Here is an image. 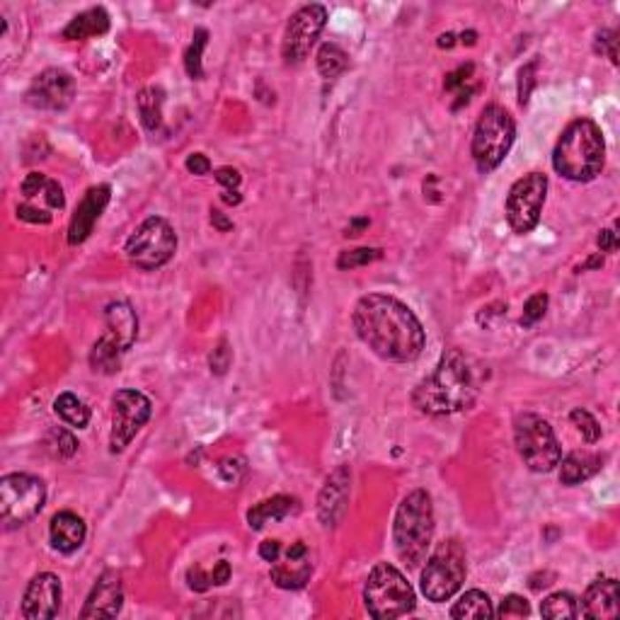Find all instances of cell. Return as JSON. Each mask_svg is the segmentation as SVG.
Listing matches in <instances>:
<instances>
[{
  "instance_id": "6da1fadb",
  "label": "cell",
  "mask_w": 620,
  "mask_h": 620,
  "mask_svg": "<svg viewBox=\"0 0 620 620\" xmlns=\"http://www.w3.org/2000/svg\"><path fill=\"white\" fill-rule=\"evenodd\" d=\"M354 330L371 352L386 362H415L426 342L419 318L402 301L386 294H369L356 303Z\"/></svg>"
},
{
  "instance_id": "7a4b0ae2",
  "label": "cell",
  "mask_w": 620,
  "mask_h": 620,
  "mask_svg": "<svg viewBox=\"0 0 620 620\" xmlns=\"http://www.w3.org/2000/svg\"><path fill=\"white\" fill-rule=\"evenodd\" d=\"M480 393L475 371L461 349H448L439 359L434 371L419 380L412 393V402L419 412L432 417L454 415L475 405Z\"/></svg>"
},
{
  "instance_id": "3957f363",
  "label": "cell",
  "mask_w": 620,
  "mask_h": 620,
  "mask_svg": "<svg viewBox=\"0 0 620 620\" xmlns=\"http://www.w3.org/2000/svg\"><path fill=\"white\" fill-rule=\"evenodd\" d=\"M606 141L599 124L592 119L572 121L553 150V167L557 175L572 182H589L603 170Z\"/></svg>"
},
{
  "instance_id": "277c9868",
  "label": "cell",
  "mask_w": 620,
  "mask_h": 620,
  "mask_svg": "<svg viewBox=\"0 0 620 620\" xmlns=\"http://www.w3.org/2000/svg\"><path fill=\"white\" fill-rule=\"evenodd\" d=\"M432 538H434V504H432V497L425 490L410 492L408 497L400 501L395 524H393L395 553L410 570H417L425 563L426 550L432 546Z\"/></svg>"
},
{
  "instance_id": "5b68a950",
  "label": "cell",
  "mask_w": 620,
  "mask_h": 620,
  "mask_svg": "<svg viewBox=\"0 0 620 620\" xmlns=\"http://www.w3.org/2000/svg\"><path fill=\"white\" fill-rule=\"evenodd\" d=\"M364 603L371 618L393 620L415 611V592L398 567L380 563L366 579Z\"/></svg>"
},
{
  "instance_id": "8992f818",
  "label": "cell",
  "mask_w": 620,
  "mask_h": 620,
  "mask_svg": "<svg viewBox=\"0 0 620 620\" xmlns=\"http://www.w3.org/2000/svg\"><path fill=\"white\" fill-rule=\"evenodd\" d=\"M517 124L500 104L485 107L472 134V160L480 172H490L507 157L514 146Z\"/></svg>"
},
{
  "instance_id": "52a82bcc",
  "label": "cell",
  "mask_w": 620,
  "mask_h": 620,
  "mask_svg": "<svg viewBox=\"0 0 620 620\" xmlns=\"http://www.w3.org/2000/svg\"><path fill=\"white\" fill-rule=\"evenodd\" d=\"M47 487L27 472H10L0 480V521L5 531L25 526L44 509Z\"/></svg>"
},
{
  "instance_id": "ba28073f",
  "label": "cell",
  "mask_w": 620,
  "mask_h": 620,
  "mask_svg": "<svg viewBox=\"0 0 620 620\" xmlns=\"http://www.w3.org/2000/svg\"><path fill=\"white\" fill-rule=\"evenodd\" d=\"M514 441L521 461L533 472H550L560 465L563 451L553 426L533 412H524L514 419Z\"/></svg>"
},
{
  "instance_id": "9c48e42d",
  "label": "cell",
  "mask_w": 620,
  "mask_h": 620,
  "mask_svg": "<svg viewBox=\"0 0 620 620\" xmlns=\"http://www.w3.org/2000/svg\"><path fill=\"white\" fill-rule=\"evenodd\" d=\"M465 550L458 540H446L436 547L422 570V593L429 601H448L465 582Z\"/></svg>"
},
{
  "instance_id": "30bf717a",
  "label": "cell",
  "mask_w": 620,
  "mask_h": 620,
  "mask_svg": "<svg viewBox=\"0 0 620 620\" xmlns=\"http://www.w3.org/2000/svg\"><path fill=\"white\" fill-rule=\"evenodd\" d=\"M177 250V235L172 231V226L160 218V216H150L141 223L136 231L131 233V238L126 241V257L134 267L153 269L167 264Z\"/></svg>"
},
{
  "instance_id": "8fae6325",
  "label": "cell",
  "mask_w": 620,
  "mask_h": 620,
  "mask_svg": "<svg viewBox=\"0 0 620 620\" xmlns=\"http://www.w3.org/2000/svg\"><path fill=\"white\" fill-rule=\"evenodd\" d=\"M546 195L547 177L540 172H531L514 182L507 196V223L511 226V231L524 235L536 228L546 204Z\"/></svg>"
},
{
  "instance_id": "7c38bea8",
  "label": "cell",
  "mask_w": 620,
  "mask_h": 620,
  "mask_svg": "<svg viewBox=\"0 0 620 620\" xmlns=\"http://www.w3.org/2000/svg\"><path fill=\"white\" fill-rule=\"evenodd\" d=\"M150 419V400L139 390H119L111 398L110 451L121 454Z\"/></svg>"
},
{
  "instance_id": "4fadbf2b",
  "label": "cell",
  "mask_w": 620,
  "mask_h": 620,
  "mask_svg": "<svg viewBox=\"0 0 620 620\" xmlns=\"http://www.w3.org/2000/svg\"><path fill=\"white\" fill-rule=\"evenodd\" d=\"M325 22H327V10L318 3L303 5L291 15L284 29V42H281V54L287 64H301L303 58H308L315 42L323 34Z\"/></svg>"
},
{
  "instance_id": "5bb4252c",
  "label": "cell",
  "mask_w": 620,
  "mask_h": 620,
  "mask_svg": "<svg viewBox=\"0 0 620 620\" xmlns=\"http://www.w3.org/2000/svg\"><path fill=\"white\" fill-rule=\"evenodd\" d=\"M22 202L18 204V218L27 223L47 226L51 223V211L64 209V189L56 180H49L42 172H29L22 182Z\"/></svg>"
},
{
  "instance_id": "9a60e30c",
  "label": "cell",
  "mask_w": 620,
  "mask_h": 620,
  "mask_svg": "<svg viewBox=\"0 0 620 620\" xmlns=\"http://www.w3.org/2000/svg\"><path fill=\"white\" fill-rule=\"evenodd\" d=\"M75 80L73 75L65 73L61 68H47L39 73L27 90V104L34 110L61 111L73 103Z\"/></svg>"
},
{
  "instance_id": "2e32d148",
  "label": "cell",
  "mask_w": 620,
  "mask_h": 620,
  "mask_svg": "<svg viewBox=\"0 0 620 620\" xmlns=\"http://www.w3.org/2000/svg\"><path fill=\"white\" fill-rule=\"evenodd\" d=\"M61 609V579L51 572L37 574L25 589L22 616L27 620H51Z\"/></svg>"
},
{
  "instance_id": "e0dca14e",
  "label": "cell",
  "mask_w": 620,
  "mask_h": 620,
  "mask_svg": "<svg viewBox=\"0 0 620 620\" xmlns=\"http://www.w3.org/2000/svg\"><path fill=\"white\" fill-rule=\"evenodd\" d=\"M313 574V563H310V555H308L306 543H291V547L287 550L284 560L279 557L277 563H272V570H269V577L272 582L277 584L279 589H303Z\"/></svg>"
},
{
  "instance_id": "ac0fdd59",
  "label": "cell",
  "mask_w": 620,
  "mask_h": 620,
  "mask_svg": "<svg viewBox=\"0 0 620 620\" xmlns=\"http://www.w3.org/2000/svg\"><path fill=\"white\" fill-rule=\"evenodd\" d=\"M121 603H124V586H121L119 572L107 570L93 586L85 609L80 611V618H114L119 616Z\"/></svg>"
},
{
  "instance_id": "d6986e66",
  "label": "cell",
  "mask_w": 620,
  "mask_h": 620,
  "mask_svg": "<svg viewBox=\"0 0 620 620\" xmlns=\"http://www.w3.org/2000/svg\"><path fill=\"white\" fill-rule=\"evenodd\" d=\"M110 187L97 185L90 187L85 196L80 199V204L75 206L73 218H71V226H68V242L71 245H80V242L88 241V235L93 233L95 223L103 216L104 206L110 204Z\"/></svg>"
},
{
  "instance_id": "ffe728a7",
  "label": "cell",
  "mask_w": 620,
  "mask_h": 620,
  "mask_svg": "<svg viewBox=\"0 0 620 620\" xmlns=\"http://www.w3.org/2000/svg\"><path fill=\"white\" fill-rule=\"evenodd\" d=\"M349 468L340 465L337 471L325 480V487L318 497V517L323 521V526H337L340 518L344 517L347 501H349Z\"/></svg>"
},
{
  "instance_id": "44dd1931",
  "label": "cell",
  "mask_w": 620,
  "mask_h": 620,
  "mask_svg": "<svg viewBox=\"0 0 620 620\" xmlns=\"http://www.w3.org/2000/svg\"><path fill=\"white\" fill-rule=\"evenodd\" d=\"M104 325H107V333L103 334L104 340L119 347L121 352H129L136 342V334H139V318L134 313L131 303H126V301L110 303L104 308Z\"/></svg>"
},
{
  "instance_id": "7402d4cb",
  "label": "cell",
  "mask_w": 620,
  "mask_h": 620,
  "mask_svg": "<svg viewBox=\"0 0 620 620\" xmlns=\"http://www.w3.org/2000/svg\"><path fill=\"white\" fill-rule=\"evenodd\" d=\"M579 613L584 618L592 620L618 618V582L616 579H596L584 593Z\"/></svg>"
},
{
  "instance_id": "603a6c76",
  "label": "cell",
  "mask_w": 620,
  "mask_h": 620,
  "mask_svg": "<svg viewBox=\"0 0 620 620\" xmlns=\"http://www.w3.org/2000/svg\"><path fill=\"white\" fill-rule=\"evenodd\" d=\"M85 533V521L73 511H58L54 518H51V526H49V540H51V547L64 553V555H71L78 547L83 546Z\"/></svg>"
},
{
  "instance_id": "cb8c5ba5",
  "label": "cell",
  "mask_w": 620,
  "mask_h": 620,
  "mask_svg": "<svg viewBox=\"0 0 620 620\" xmlns=\"http://www.w3.org/2000/svg\"><path fill=\"white\" fill-rule=\"evenodd\" d=\"M110 29V15L104 8H90L75 15L68 25H65L64 34L61 37L65 42H83V39L90 37H100Z\"/></svg>"
},
{
  "instance_id": "d4e9b609",
  "label": "cell",
  "mask_w": 620,
  "mask_h": 620,
  "mask_svg": "<svg viewBox=\"0 0 620 620\" xmlns=\"http://www.w3.org/2000/svg\"><path fill=\"white\" fill-rule=\"evenodd\" d=\"M298 509V501L288 494H277L272 500H264L255 504L250 511H248V524H250L252 531H259L264 528L269 521H281L287 518L288 514H294Z\"/></svg>"
},
{
  "instance_id": "484cf974",
  "label": "cell",
  "mask_w": 620,
  "mask_h": 620,
  "mask_svg": "<svg viewBox=\"0 0 620 620\" xmlns=\"http://www.w3.org/2000/svg\"><path fill=\"white\" fill-rule=\"evenodd\" d=\"M601 471V458L593 454H570L563 461V468H560V482L572 487V485H579V482L589 480L593 472Z\"/></svg>"
},
{
  "instance_id": "4316f807",
  "label": "cell",
  "mask_w": 620,
  "mask_h": 620,
  "mask_svg": "<svg viewBox=\"0 0 620 620\" xmlns=\"http://www.w3.org/2000/svg\"><path fill=\"white\" fill-rule=\"evenodd\" d=\"M492 616H494V609H492L490 596L480 589L465 592L461 601H455V606L451 609V618L455 620H487Z\"/></svg>"
},
{
  "instance_id": "83f0119b",
  "label": "cell",
  "mask_w": 620,
  "mask_h": 620,
  "mask_svg": "<svg viewBox=\"0 0 620 620\" xmlns=\"http://www.w3.org/2000/svg\"><path fill=\"white\" fill-rule=\"evenodd\" d=\"M163 103H165V95H163L160 88H146L136 97L141 121H143V126L149 131L160 129V124H163Z\"/></svg>"
},
{
  "instance_id": "f1b7e54d",
  "label": "cell",
  "mask_w": 620,
  "mask_h": 620,
  "mask_svg": "<svg viewBox=\"0 0 620 620\" xmlns=\"http://www.w3.org/2000/svg\"><path fill=\"white\" fill-rule=\"evenodd\" d=\"M54 412L64 419L65 425L75 426V429H83L90 422V408L80 398H75L73 393H61L54 400Z\"/></svg>"
},
{
  "instance_id": "f546056e",
  "label": "cell",
  "mask_w": 620,
  "mask_h": 620,
  "mask_svg": "<svg viewBox=\"0 0 620 620\" xmlns=\"http://www.w3.org/2000/svg\"><path fill=\"white\" fill-rule=\"evenodd\" d=\"M119 347H114L107 340H97L90 352V366H93L95 373H104V376H111L119 371V356H121Z\"/></svg>"
},
{
  "instance_id": "4dcf8cb0",
  "label": "cell",
  "mask_w": 620,
  "mask_h": 620,
  "mask_svg": "<svg viewBox=\"0 0 620 620\" xmlns=\"http://www.w3.org/2000/svg\"><path fill=\"white\" fill-rule=\"evenodd\" d=\"M540 613H543V618L567 620L579 616V606H577V599H574L572 593L557 592L550 593L546 601L540 603Z\"/></svg>"
},
{
  "instance_id": "1f68e13d",
  "label": "cell",
  "mask_w": 620,
  "mask_h": 620,
  "mask_svg": "<svg viewBox=\"0 0 620 620\" xmlns=\"http://www.w3.org/2000/svg\"><path fill=\"white\" fill-rule=\"evenodd\" d=\"M347 65H349V56L344 54L337 44H323L320 51H318V71L327 80L342 75L347 71Z\"/></svg>"
},
{
  "instance_id": "d6a6232c",
  "label": "cell",
  "mask_w": 620,
  "mask_h": 620,
  "mask_svg": "<svg viewBox=\"0 0 620 620\" xmlns=\"http://www.w3.org/2000/svg\"><path fill=\"white\" fill-rule=\"evenodd\" d=\"M206 39H209V32L206 29H196L195 32V42L189 44L185 54V68L189 78L195 80H202L204 78V68H202V54L206 49Z\"/></svg>"
},
{
  "instance_id": "836d02e7",
  "label": "cell",
  "mask_w": 620,
  "mask_h": 620,
  "mask_svg": "<svg viewBox=\"0 0 620 620\" xmlns=\"http://www.w3.org/2000/svg\"><path fill=\"white\" fill-rule=\"evenodd\" d=\"M49 446H51V451L58 458H71L78 451V439L68 429H64V426H54L49 432Z\"/></svg>"
},
{
  "instance_id": "e575fe53",
  "label": "cell",
  "mask_w": 620,
  "mask_h": 620,
  "mask_svg": "<svg viewBox=\"0 0 620 620\" xmlns=\"http://www.w3.org/2000/svg\"><path fill=\"white\" fill-rule=\"evenodd\" d=\"M570 417H572L574 426L579 429V434H582V439L586 444H596V441L601 439V426L593 419L592 412H586V410H574Z\"/></svg>"
},
{
  "instance_id": "d590c367",
  "label": "cell",
  "mask_w": 620,
  "mask_h": 620,
  "mask_svg": "<svg viewBox=\"0 0 620 620\" xmlns=\"http://www.w3.org/2000/svg\"><path fill=\"white\" fill-rule=\"evenodd\" d=\"M380 257V250H376V248H362V250H349V252H342L340 255V259H337V267L340 269H356V267H364V264H369V262H373V259Z\"/></svg>"
},
{
  "instance_id": "8d00e7d4",
  "label": "cell",
  "mask_w": 620,
  "mask_h": 620,
  "mask_svg": "<svg viewBox=\"0 0 620 620\" xmlns=\"http://www.w3.org/2000/svg\"><path fill=\"white\" fill-rule=\"evenodd\" d=\"M547 310V294H533V296L528 298L526 306H524V315H521V325L524 327H531V325H536L543 315H546Z\"/></svg>"
},
{
  "instance_id": "74e56055",
  "label": "cell",
  "mask_w": 620,
  "mask_h": 620,
  "mask_svg": "<svg viewBox=\"0 0 620 620\" xmlns=\"http://www.w3.org/2000/svg\"><path fill=\"white\" fill-rule=\"evenodd\" d=\"M528 613H531V609H528L526 599L511 593V596H507V599L501 601L500 611L494 613V616H500V618H524Z\"/></svg>"
},
{
  "instance_id": "f35d334b",
  "label": "cell",
  "mask_w": 620,
  "mask_h": 620,
  "mask_svg": "<svg viewBox=\"0 0 620 620\" xmlns=\"http://www.w3.org/2000/svg\"><path fill=\"white\" fill-rule=\"evenodd\" d=\"M536 61H531V64H526L518 71V104H528L531 90L536 85Z\"/></svg>"
},
{
  "instance_id": "ab89813d",
  "label": "cell",
  "mask_w": 620,
  "mask_h": 620,
  "mask_svg": "<svg viewBox=\"0 0 620 620\" xmlns=\"http://www.w3.org/2000/svg\"><path fill=\"white\" fill-rule=\"evenodd\" d=\"M616 37H618V34L611 32V29H603V32L596 34V51H601V54L609 56L613 64H618V54H616V44H618V39Z\"/></svg>"
},
{
  "instance_id": "60d3db41",
  "label": "cell",
  "mask_w": 620,
  "mask_h": 620,
  "mask_svg": "<svg viewBox=\"0 0 620 620\" xmlns=\"http://www.w3.org/2000/svg\"><path fill=\"white\" fill-rule=\"evenodd\" d=\"M209 364H211L213 373H226V371H228V366H231V349H228V342H226V340H221L218 347L213 349Z\"/></svg>"
},
{
  "instance_id": "b9f144b4",
  "label": "cell",
  "mask_w": 620,
  "mask_h": 620,
  "mask_svg": "<svg viewBox=\"0 0 620 620\" xmlns=\"http://www.w3.org/2000/svg\"><path fill=\"white\" fill-rule=\"evenodd\" d=\"M187 582H189V589H192V592H206L209 586H213L211 574H206L199 565L189 567V572H187Z\"/></svg>"
},
{
  "instance_id": "7bdbcfd3",
  "label": "cell",
  "mask_w": 620,
  "mask_h": 620,
  "mask_svg": "<svg viewBox=\"0 0 620 620\" xmlns=\"http://www.w3.org/2000/svg\"><path fill=\"white\" fill-rule=\"evenodd\" d=\"M471 75H472V64L461 65V68H455L454 73L446 75L444 88H446V90H455V88H463V85L468 83V80H471Z\"/></svg>"
},
{
  "instance_id": "ee69618b",
  "label": "cell",
  "mask_w": 620,
  "mask_h": 620,
  "mask_svg": "<svg viewBox=\"0 0 620 620\" xmlns=\"http://www.w3.org/2000/svg\"><path fill=\"white\" fill-rule=\"evenodd\" d=\"M216 180H218L228 192H238L242 177L235 167H221V170H216Z\"/></svg>"
},
{
  "instance_id": "f6af8a7d",
  "label": "cell",
  "mask_w": 620,
  "mask_h": 620,
  "mask_svg": "<svg viewBox=\"0 0 620 620\" xmlns=\"http://www.w3.org/2000/svg\"><path fill=\"white\" fill-rule=\"evenodd\" d=\"M185 165L192 175H209V170H211V163H209V157L204 153H192L187 157Z\"/></svg>"
},
{
  "instance_id": "bcb514c9",
  "label": "cell",
  "mask_w": 620,
  "mask_h": 620,
  "mask_svg": "<svg viewBox=\"0 0 620 620\" xmlns=\"http://www.w3.org/2000/svg\"><path fill=\"white\" fill-rule=\"evenodd\" d=\"M259 557L264 560V563H277L279 557H281V543L279 540H264V543H259Z\"/></svg>"
},
{
  "instance_id": "7dc6e473",
  "label": "cell",
  "mask_w": 620,
  "mask_h": 620,
  "mask_svg": "<svg viewBox=\"0 0 620 620\" xmlns=\"http://www.w3.org/2000/svg\"><path fill=\"white\" fill-rule=\"evenodd\" d=\"M599 248H601V252L618 250V238H616V231H601V235H599Z\"/></svg>"
},
{
  "instance_id": "c3c4849f",
  "label": "cell",
  "mask_w": 620,
  "mask_h": 620,
  "mask_svg": "<svg viewBox=\"0 0 620 620\" xmlns=\"http://www.w3.org/2000/svg\"><path fill=\"white\" fill-rule=\"evenodd\" d=\"M211 579H213V584H218V586H221V584L228 582V579H231V565H228L226 560H221L218 565L213 567Z\"/></svg>"
},
{
  "instance_id": "681fc988",
  "label": "cell",
  "mask_w": 620,
  "mask_h": 620,
  "mask_svg": "<svg viewBox=\"0 0 620 620\" xmlns=\"http://www.w3.org/2000/svg\"><path fill=\"white\" fill-rule=\"evenodd\" d=\"M211 223L221 233H228L233 228V221H228V218H226L221 211H211Z\"/></svg>"
},
{
  "instance_id": "f907efd6",
  "label": "cell",
  "mask_w": 620,
  "mask_h": 620,
  "mask_svg": "<svg viewBox=\"0 0 620 620\" xmlns=\"http://www.w3.org/2000/svg\"><path fill=\"white\" fill-rule=\"evenodd\" d=\"M366 226H369V221H366V218H359V221H354L352 226L347 228V233H344V235H352L354 238V235H359V231H364Z\"/></svg>"
},
{
  "instance_id": "816d5d0a",
  "label": "cell",
  "mask_w": 620,
  "mask_h": 620,
  "mask_svg": "<svg viewBox=\"0 0 620 620\" xmlns=\"http://www.w3.org/2000/svg\"><path fill=\"white\" fill-rule=\"evenodd\" d=\"M223 202H226V204H233V206L241 204L242 202L241 192H228V189H226V192H223Z\"/></svg>"
},
{
  "instance_id": "f5cc1de1",
  "label": "cell",
  "mask_w": 620,
  "mask_h": 620,
  "mask_svg": "<svg viewBox=\"0 0 620 620\" xmlns=\"http://www.w3.org/2000/svg\"><path fill=\"white\" fill-rule=\"evenodd\" d=\"M436 44H439L441 49H451L455 44V34H451V32H448V34H441Z\"/></svg>"
},
{
  "instance_id": "db71d44e",
  "label": "cell",
  "mask_w": 620,
  "mask_h": 620,
  "mask_svg": "<svg viewBox=\"0 0 620 620\" xmlns=\"http://www.w3.org/2000/svg\"><path fill=\"white\" fill-rule=\"evenodd\" d=\"M593 267H603V257L601 255H596V257H592L589 262H584L582 267H579V272H586V269H593Z\"/></svg>"
},
{
  "instance_id": "11a10c76",
  "label": "cell",
  "mask_w": 620,
  "mask_h": 620,
  "mask_svg": "<svg viewBox=\"0 0 620 620\" xmlns=\"http://www.w3.org/2000/svg\"><path fill=\"white\" fill-rule=\"evenodd\" d=\"M475 39H478V34H475V32H463V34H461V42H463V44H468V47H472V44H475Z\"/></svg>"
}]
</instances>
